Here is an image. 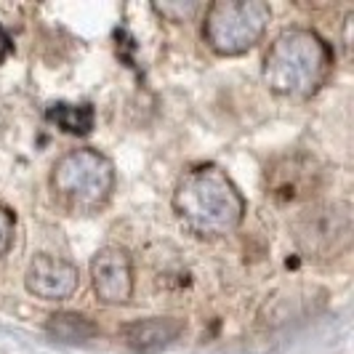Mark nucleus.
<instances>
[{
	"label": "nucleus",
	"mask_w": 354,
	"mask_h": 354,
	"mask_svg": "<svg viewBox=\"0 0 354 354\" xmlns=\"http://www.w3.org/2000/svg\"><path fill=\"white\" fill-rule=\"evenodd\" d=\"M48 120L56 123L62 131L67 133H88L93 123H96V115H93V106L88 104H53L48 109Z\"/></svg>",
	"instance_id": "12"
},
{
	"label": "nucleus",
	"mask_w": 354,
	"mask_h": 354,
	"mask_svg": "<svg viewBox=\"0 0 354 354\" xmlns=\"http://www.w3.org/2000/svg\"><path fill=\"white\" fill-rule=\"evenodd\" d=\"M27 290L35 293L46 301H62V299H70L72 293L77 290L80 283V274H77V266L62 259V256H35L32 264L27 266Z\"/></svg>",
	"instance_id": "8"
},
{
	"label": "nucleus",
	"mask_w": 354,
	"mask_h": 354,
	"mask_svg": "<svg viewBox=\"0 0 354 354\" xmlns=\"http://www.w3.org/2000/svg\"><path fill=\"white\" fill-rule=\"evenodd\" d=\"M14 227H17L14 224V216L0 205V259L8 253L11 243H14Z\"/></svg>",
	"instance_id": "14"
},
{
	"label": "nucleus",
	"mask_w": 354,
	"mask_h": 354,
	"mask_svg": "<svg viewBox=\"0 0 354 354\" xmlns=\"http://www.w3.org/2000/svg\"><path fill=\"white\" fill-rule=\"evenodd\" d=\"M312 290H301V288H290V290H283L277 293L272 301H266L264 312H261V319L269 322V325H283V322H290V319L301 317L312 309Z\"/></svg>",
	"instance_id": "11"
},
{
	"label": "nucleus",
	"mask_w": 354,
	"mask_h": 354,
	"mask_svg": "<svg viewBox=\"0 0 354 354\" xmlns=\"http://www.w3.org/2000/svg\"><path fill=\"white\" fill-rule=\"evenodd\" d=\"M293 240L304 256L330 261L352 245V205L346 200L312 203L293 218Z\"/></svg>",
	"instance_id": "5"
},
{
	"label": "nucleus",
	"mask_w": 354,
	"mask_h": 354,
	"mask_svg": "<svg viewBox=\"0 0 354 354\" xmlns=\"http://www.w3.org/2000/svg\"><path fill=\"white\" fill-rule=\"evenodd\" d=\"M266 178H269V195L285 200V203L312 197L322 181L317 162L304 158V155H288V158L277 160L272 165V171L266 174Z\"/></svg>",
	"instance_id": "7"
},
{
	"label": "nucleus",
	"mask_w": 354,
	"mask_h": 354,
	"mask_svg": "<svg viewBox=\"0 0 354 354\" xmlns=\"http://www.w3.org/2000/svg\"><path fill=\"white\" fill-rule=\"evenodd\" d=\"M184 333V322L178 317H147L123 325L120 338L136 354H158L168 349Z\"/></svg>",
	"instance_id": "9"
},
{
	"label": "nucleus",
	"mask_w": 354,
	"mask_h": 354,
	"mask_svg": "<svg viewBox=\"0 0 354 354\" xmlns=\"http://www.w3.org/2000/svg\"><path fill=\"white\" fill-rule=\"evenodd\" d=\"M46 333L59 344H86L99 336V328L80 312H53L46 319Z\"/></svg>",
	"instance_id": "10"
},
{
	"label": "nucleus",
	"mask_w": 354,
	"mask_h": 354,
	"mask_svg": "<svg viewBox=\"0 0 354 354\" xmlns=\"http://www.w3.org/2000/svg\"><path fill=\"white\" fill-rule=\"evenodd\" d=\"M51 187L67 205L77 211H93L104 205L115 189V168L109 158L96 149H70L56 160Z\"/></svg>",
	"instance_id": "3"
},
{
	"label": "nucleus",
	"mask_w": 354,
	"mask_h": 354,
	"mask_svg": "<svg viewBox=\"0 0 354 354\" xmlns=\"http://www.w3.org/2000/svg\"><path fill=\"white\" fill-rule=\"evenodd\" d=\"M269 17L272 11L264 0H216L205 11L203 35L213 51L237 56L261 40Z\"/></svg>",
	"instance_id": "4"
},
{
	"label": "nucleus",
	"mask_w": 354,
	"mask_h": 354,
	"mask_svg": "<svg viewBox=\"0 0 354 354\" xmlns=\"http://www.w3.org/2000/svg\"><path fill=\"white\" fill-rule=\"evenodd\" d=\"M333 64L330 46L312 30L293 27L272 43L264 59V80L274 93L309 96L322 86Z\"/></svg>",
	"instance_id": "2"
},
{
	"label": "nucleus",
	"mask_w": 354,
	"mask_h": 354,
	"mask_svg": "<svg viewBox=\"0 0 354 354\" xmlns=\"http://www.w3.org/2000/svg\"><path fill=\"white\" fill-rule=\"evenodd\" d=\"M155 11L174 21H187L200 11V3H158Z\"/></svg>",
	"instance_id": "13"
},
{
	"label": "nucleus",
	"mask_w": 354,
	"mask_h": 354,
	"mask_svg": "<svg viewBox=\"0 0 354 354\" xmlns=\"http://www.w3.org/2000/svg\"><path fill=\"white\" fill-rule=\"evenodd\" d=\"M174 208L195 234L221 237L240 227L245 200L218 165H197L178 181Z\"/></svg>",
	"instance_id": "1"
},
{
	"label": "nucleus",
	"mask_w": 354,
	"mask_h": 354,
	"mask_svg": "<svg viewBox=\"0 0 354 354\" xmlns=\"http://www.w3.org/2000/svg\"><path fill=\"white\" fill-rule=\"evenodd\" d=\"M93 290L104 304H125L133 293V261L123 248H102L91 264Z\"/></svg>",
	"instance_id": "6"
}]
</instances>
